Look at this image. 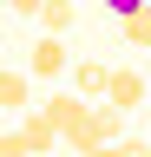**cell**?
I'll use <instances>...</instances> for the list:
<instances>
[{"label":"cell","mask_w":151,"mask_h":157,"mask_svg":"<svg viewBox=\"0 0 151 157\" xmlns=\"http://www.w3.org/2000/svg\"><path fill=\"white\" fill-rule=\"evenodd\" d=\"M20 137H26V157H46V151H59V131H53V118L46 111H20Z\"/></svg>","instance_id":"cell-1"},{"label":"cell","mask_w":151,"mask_h":157,"mask_svg":"<svg viewBox=\"0 0 151 157\" xmlns=\"http://www.w3.org/2000/svg\"><path fill=\"white\" fill-rule=\"evenodd\" d=\"M105 98H112L118 111H138V105H145V78L131 72V66H112V78H105Z\"/></svg>","instance_id":"cell-2"},{"label":"cell","mask_w":151,"mask_h":157,"mask_svg":"<svg viewBox=\"0 0 151 157\" xmlns=\"http://www.w3.org/2000/svg\"><path fill=\"white\" fill-rule=\"evenodd\" d=\"M26 66L40 72V78H59V72H66V33H46L40 46H33V59H26Z\"/></svg>","instance_id":"cell-3"},{"label":"cell","mask_w":151,"mask_h":157,"mask_svg":"<svg viewBox=\"0 0 151 157\" xmlns=\"http://www.w3.org/2000/svg\"><path fill=\"white\" fill-rule=\"evenodd\" d=\"M33 105V92H26V72L20 66H0V111H13V118H20Z\"/></svg>","instance_id":"cell-4"},{"label":"cell","mask_w":151,"mask_h":157,"mask_svg":"<svg viewBox=\"0 0 151 157\" xmlns=\"http://www.w3.org/2000/svg\"><path fill=\"white\" fill-rule=\"evenodd\" d=\"M105 78H112L105 59H79V66H72V92L79 98H105Z\"/></svg>","instance_id":"cell-5"},{"label":"cell","mask_w":151,"mask_h":157,"mask_svg":"<svg viewBox=\"0 0 151 157\" xmlns=\"http://www.w3.org/2000/svg\"><path fill=\"white\" fill-rule=\"evenodd\" d=\"M118 124H125V111L112 105V98H92V137H99V144H112V137H118Z\"/></svg>","instance_id":"cell-6"},{"label":"cell","mask_w":151,"mask_h":157,"mask_svg":"<svg viewBox=\"0 0 151 157\" xmlns=\"http://www.w3.org/2000/svg\"><path fill=\"white\" fill-rule=\"evenodd\" d=\"M72 20H79L72 0H40V26H46V33H72Z\"/></svg>","instance_id":"cell-7"},{"label":"cell","mask_w":151,"mask_h":157,"mask_svg":"<svg viewBox=\"0 0 151 157\" xmlns=\"http://www.w3.org/2000/svg\"><path fill=\"white\" fill-rule=\"evenodd\" d=\"M118 33H125V46H151V0H145V7H131V13L118 20Z\"/></svg>","instance_id":"cell-8"},{"label":"cell","mask_w":151,"mask_h":157,"mask_svg":"<svg viewBox=\"0 0 151 157\" xmlns=\"http://www.w3.org/2000/svg\"><path fill=\"white\" fill-rule=\"evenodd\" d=\"M0 157H26V137H20V124H13V131H0Z\"/></svg>","instance_id":"cell-9"},{"label":"cell","mask_w":151,"mask_h":157,"mask_svg":"<svg viewBox=\"0 0 151 157\" xmlns=\"http://www.w3.org/2000/svg\"><path fill=\"white\" fill-rule=\"evenodd\" d=\"M118 151H125V157H151V144H145V137H118Z\"/></svg>","instance_id":"cell-10"},{"label":"cell","mask_w":151,"mask_h":157,"mask_svg":"<svg viewBox=\"0 0 151 157\" xmlns=\"http://www.w3.org/2000/svg\"><path fill=\"white\" fill-rule=\"evenodd\" d=\"M105 7H112V20H125L131 7H145V0H105Z\"/></svg>","instance_id":"cell-11"},{"label":"cell","mask_w":151,"mask_h":157,"mask_svg":"<svg viewBox=\"0 0 151 157\" xmlns=\"http://www.w3.org/2000/svg\"><path fill=\"white\" fill-rule=\"evenodd\" d=\"M85 157H125V151H118V137H112V144H92Z\"/></svg>","instance_id":"cell-12"},{"label":"cell","mask_w":151,"mask_h":157,"mask_svg":"<svg viewBox=\"0 0 151 157\" xmlns=\"http://www.w3.org/2000/svg\"><path fill=\"white\" fill-rule=\"evenodd\" d=\"M7 13H40V0H7Z\"/></svg>","instance_id":"cell-13"},{"label":"cell","mask_w":151,"mask_h":157,"mask_svg":"<svg viewBox=\"0 0 151 157\" xmlns=\"http://www.w3.org/2000/svg\"><path fill=\"white\" fill-rule=\"evenodd\" d=\"M0 13H7V0H0Z\"/></svg>","instance_id":"cell-14"}]
</instances>
